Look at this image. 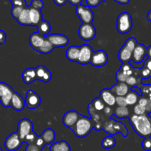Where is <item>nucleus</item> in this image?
<instances>
[{
    "label": "nucleus",
    "mask_w": 151,
    "mask_h": 151,
    "mask_svg": "<svg viewBox=\"0 0 151 151\" xmlns=\"http://www.w3.org/2000/svg\"><path fill=\"white\" fill-rule=\"evenodd\" d=\"M129 120L134 131L139 136L144 138L151 137V117L148 114L137 116L133 114Z\"/></svg>",
    "instance_id": "obj_1"
},
{
    "label": "nucleus",
    "mask_w": 151,
    "mask_h": 151,
    "mask_svg": "<svg viewBox=\"0 0 151 151\" xmlns=\"http://www.w3.org/2000/svg\"><path fill=\"white\" fill-rule=\"evenodd\" d=\"M68 1H69L72 5L78 7V6H79L80 4H81L82 0H68Z\"/></svg>",
    "instance_id": "obj_50"
},
{
    "label": "nucleus",
    "mask_w": 151,
    "mask_h": 151,
    "mask_svg": "<svg viewBox=\"0 0 151 151\" xmlns=\"http://www.w3.org/2000/svg\"><path fill=\"white\" fill-rule=\"evenodd\" d=\"M27 7V6H26ZM25 7H22V6H13L11 10V15L15 19L17 20L19 17L20 16L22 10H24Z\"/></svg>",
    "instance_id": "obj_38"
},
{
    "label": "nucleus",
    "mask_w": 151,
    "mask_h": 151,
    "mask_svg": "<svg viewBox=\"0 0 151 151\" xmlns=\"http://www.w3.org/2000/svg\"><path fill=\"white\" fill-rule=\"evenodd\" d=\"M81 115L76 111H69L63 116V124L66 128H72L78 121Z\"/></svg>",
    "instance_id": "obj_15"
},
{
    "label": "nucleus",
    "mask_w": 151,
    "mask_h": 151,
    "mask_svg": "<svg viewBox=\"0 0 151 151\" xmlns=\"http://www.w3.org/2000/svg\"><path fill=\"white\" fill-rule=\"evenodd\" d=\"M133 21L131 15L128 12L121 13L116 19V29L120 34H126L131 30Z\"/></svg>",
    "instance_id": "obj_5"
},
{
    "label": "nucleus",
    "mask_w": 151,
    "mask_h": 151,
    "mask_svg": "<svg viewBox=\"0 0 151 151\" xmlns=\"http://www.w3.org/2000/svg\"><path fill=\"white\" fill-rule=\"evenodd\" d=\"M35 144L38 147H40V148L42 150V148L44 147V145H46V143H45V142H44V140L43 139L42 137H38V139H37V140H36V142H35Z\"/></svg>",
    "instance_id": "obj_47"
},
{
    "label": "nucleus",
    "mask_w": 151,
    "mask_h": 151,
    "mask_svg": "<svg viewBox=\"0 0 151 151\" xmlns=\"http://www.w3.org/2000/svg\"><path fill=\"white\" fill-rule=\"evenodd\" d=\"M29 19L31 26H38L42 22V13L41 10L29 7Z\"/></svg>",
    "instance_id": "obj_23"
},
{
    "label": "nucleus",
    "mask_w": 151,
    "mask_h": 151,
    "mask_svg": "<svg viewBox=\"0 0 151 151\" xmlns=\"http://www.w3.org/2000/svg\"><path fill=\"white\" fill-rule=\"evenodd\" d=\"M142 81L138 75H133L131 76H129L126 80V83L128 86L132 87H139V86L140 82Z\"/></svg>",
    "instance_id": "obj_34"
},
{
    "label": "nucleus",
    "mask_w": 151,
    "mask_h": 151,
    "mask_svg": "<svg viewBox=\"0 0 151 151\" xmlns=\"http://www.w3.org/2000/svg\"><path fill=\"white\" fill-rule=\"evenodd\" d=\"M138 104L141 105L145 109L147 114L151 113V101L147 97H141L138 102Z\"/></svg>",
    "instance_id": "obj_36"
},
{
    "label": "nucleus",
    "mask_w": 151,
    "mask_h": 151,
    "mask_svg": "<svg viewBox=\"0 0 151 151\" xmlns=\"http://www.w3.org/2000/svg\"><path fill=\"white\" fill-rule=\"evenodd\" d=\"M44 3L42 0H32L30 5L29 6L31 8L36 9V10H41L44 7Z\"/></svg>",
    "instance_id": "obj_40"
},
{
    "label": "nucleus",
    "mask_w": 151,
    "mask_h": 151,
    "mask_svg": "<svg viewBox=\"0 0 151 151\" xmlns=\"http://www.w3.org/2000/svg\"><path fill=\"white\" fill-rule=\"evenodd\" d=\"M100 1H101V2H102V1H105V0H100Z\"/></svg>",
    "instance_id": "obj_56"
},
{
    "label": "nucleus",
    "mask_w": 151,
    "mask_h": 151,
    "mask_svg": "<svg viewBox=\"0 0 151 151\" xmlns=\"http://www.w3.org/2000/svg\"><path fill=\"white\" fill-rule=\"evenodd\" d=\"M142 146L145 151H151V137L145 138L142 143Z\"/></svg>",
    "instance_id": "obj_43"
},
{
    "label": "nucleus",
    "mask_w": 151,
    "mask_h": 151,
    "mask_svg": "<svg viewBox=\"0 0 151 151\" xmlns=\"http://www.w3.org/2000/svg\"><path fill=\"white\" fill-rule=\"evenodd\" d=\"M87 5L89 7H96L101 3L100 0H86Z\"/></svg>",
    "instance_id": "obj_46"
},
{
    "label": "nucleus",
    "mask_w": 151,
    "mask_h": 151,
    "mask_svg": "<svg viewBox=\"0 0 151 151\" xmlns=\"http://www.w3.org/2000/svg\"><path fill=\"white\" fill-rule=\"evenodd\" d=\"M119 70L122 71V72L128 77L131 76V75H134V72H135V71H134L135 69L132 67V66L131 65L130 62L129 63H122Z\"/></svg>",
    "instance_id": "obj_35"
},
{
    "label": "nucleus",
    "mask_w": 151,
    "mask_h": 151,
    "mask_svg": "<svg viewBox=\"0 0 151 151\" xmlns=\"http://www.w3.org/2000/svg\"><path fill=\"white\" fill-rule=\"evenodd\" d=\"M114 1L121 4H127L129 3L130 0H114Z\"/></svg>",
    "instance_id": "obj_53"
},
{
    "label": "nucleus",
    "mask_w": 151,
    "mask_h": 151,
    "mask_svg": "<svg viewBox=\"0 0 151 151\" xmlns=\"http://www.w3.org/2000/svg\"><path fill=\"white\" fill-rule=\"evenodd\" d=\"M6 39H7V35H6L5 32L2 29H0V44H4Z\"/></svg>",
    "instance_id": "obj_48"
},
{
    "label": "nucleus",
    "mask_w": 151,
    "mask_h": 151,
    "mask_svg": "<svg viewBox=\"0 0 151 151\" xmlns=\"http://www.w3.org/2000/svg\"><path fill=\"white\" fill-rule=\"evenodd\" d=\"M32 131H33V125L31 120L28 119H22L19 121L16 132L19 134V137L23 141V142L25 137Z\"/></svg>",
    "instance_id": "obj_10"
},
{
    "label": "nucleus",
    "mask_w": 151,
    "mask_h": 151,
    "mask_svg": "<svg viewBox=\"0 0 151 151\" xmlns=\"http://www.w3.org/2000/svg\"><path fill=\"white\" fill-rule=\"evenodd\" d=\"M0 151H2V149H1V147H0Z\"/></svg>",
    "instance_id": "obj_57"
},
{
    "label": "nucleus",
    "mask_w": 151,
    "mask_h": 151,
    "mask_svg": "<svg viewBox=\"0 0 151 151\" xmlns=\"http://www.w3.org/2000/svg\"><path fill=\"white\" fill-rule=\"evenodd\" d=\"M139 77L142 80L148 79L151 77V71L143 65L142 67L139 69Z\"/></svg>",
    "instance_id": "obj_37"
},
{
    "label": "nucleus",
    "mask_w": 151,
    "mask_h": 151,
    "mask_svg": "<svg viewBox=\"0 0 151 151\" xmlns=\"http://www.w3.org/2000/svg\"><path fill=\"white\" fill-rule=\"evenodd\" d=\"M116 103L118 106H127L126 100L125 97H116Z\"/></svg>",
    "instance_id": "obj_44"
},
{
    "label": "nucleus",
    "mask_w": 151,
    "mask_h": 151,
    "mask_svg": "<svg viewBox=\"0 0 151 151\" xmlns=\"http://www.w3.org/2000/svg\"><path fill=\"white\" fill-rule=\"evenodd\" d=\"M25 151H41V149L35 144H28Z\"/></svg>",
    "instance_id": "obj_45"
},
{
    "label": "nucleus",
    "mask_w": 151,
    "mask_h": 151,
    "mask_svg": "<svg viewBox=\"0 0 151 151\" xmlns=\"http://www.w3.org/2000/svg\"><path fill=\"white\" fill-rule=\"evenodd\" d=\"M110 89L116 97H125L129 92V86L126 83H117Z\"/></svg>",
    "instance_id": "obj_21"
},
{
    "label": "nucleus",
    "mask_w": 151,
    "mask_h": 151,
    "mask_svg": "<svg viewBox=\"0 0 151 151\" xmlns=\"http://www.w3.org/2000/svg\"><path fill=\"white\" fill-rule=\"evenodd\" d=\"M115 78H116V80L117 81L118 83H125L126 82L127 78H128V77L126 76V75H125L122 71L119 70L116 73V76H115Z\"/></svg>",
    "instance_id": "obj_42"
},
{
    "label": "nucleus",
    "mask_w": 151,
    "mask_h": 151,
    "mask_svg": "<svg viewBox=\"0 0 151 151\" xmlns=\"http://www.w3.org/2000/svg\"><path fill=\"white\" fill-rule=\"evenodd\" d=\"M13 93L14 91L8 84L0 82V103L3 107H10V101Z\"/></svg>",
    "instance_id": "obj_6"
},
{
    "label": "nucleus",
    "mask_w": 151,
    "mask_h": 151,
    "mask_svg": "<svg viewBox=\"0 0 151 151\" xmlns=\"http://www.w3.org/2000/svg\"><path fill=\"white\" fill-rule=\"evenodd\" d=\"M22 79L25 84H30L37 80L35 68H27L22 73Z\"/></svg>",
    "instance_id": "obj_22"
},
{
    "label": "nucleus",
    "mask_w": 151,
    "mask_h": 151,
    "mask_svg": "<svg viewBox=\"0 0 151 151\" xmlns=\"http://www.w3.org/2000/svg\"><path fill=\"white\" fill-rule=\"evenodd\" d=\"M53 1H54L55 4H57L58 6H63L66 2H67L68 0H53Z\"/></svg>",
    "instance_id": "obj_52"
},
{
    "label": "nucleus",
    "mask_w": 151,
    "mask_h": 151,
    "mask_svg": "<svg viewBox=\"0 0 151 151\" xmlns=\"http://www.w3.org/2000/svg\"><path fill=\"white\" fill-rule=\"evenodd\" d=\"M147 56L151 59V45L147 48Z\"/></svg>",
    "instance_id": "obj_54"
},
{
    "label": "nucleus",
    "mask_w": 151,
    "mask_h": 151,
    "mask_svg": "<svg viewBox=\"0 0 151 151\" xmlns=\"http://www.w3.org/2000/svg\"><path fill=\"white\" fill-rule=\"evenodd\" d=\"M46 37H44V35H42L38 32H33L29 36V42L31 47L35 51H38V50L41 47Z\"/></svg>",
    "instance_id": "obj_18"
},
{
    "label": "nucleus",
    "mask_w": 151,
    "mask_h": 151,
    "mask_svg": "<svg viewBox=\"0 0 151 151\" xmlns=\"http://www.w3.org/2000/svg\"><path fill=\"white\" fill-rule=\"evenodd\" d=\"M116 145V140L113 136H108L105 137L102 141V146L105 149L113 148Z\"/></svg>",
    "instance_id": "obj_32"
},
{
    "label": "nucleus",
    "mask_w": 151,
    "mask_h": 151,
    "mask_svg": "<svg viewBox=\"0 0 151 151\" xmlns=\"http://www.w3.org/2000/svg\"><path fill=\"white\" fill-rule=\"evenodd\" d=\"M50 151H71V147L66 141H60L52 143L50 146Z\"/></svg>",
    "instance_id": "obj_26"
},
{
    "label": "nucleus",
    "mask_w": 151,
    "mask_h": 151,
    "mask_svg": "<svg viewBox=\"0 0 151 151\" xmlns=\"http://www.w3.org/2000/svg\"><path fill=\"white\" fill-rule=\"evenodd\" d=\"M23 141L19 137L17 132H14L9 135L4 141V147L8 151H16L22 146Z\"/></svg>",
    "instance_id": "obj_9"
},
{
    "label": "nucleus",
    "mask_w": 151,
    "mask_h": 151,
    "mask_svg": "<svg viewBox=\"0 0 151 151\" xmlns=\"http://www.w3.org/2000/svg\"><path fill=\"white\" fill-rule=\"evenodd\" d=\"M25 105L29 109H35L39 107L40 104L41 103V100L40 96L32 91V89H29L27 91L26 97H25Z\"/></svg>",
    "instance_id": "obj_12"
},
{
    "label": "nucleus",
    "mask_w": 151,
    "mask_h": 151,
    "mask_svg": "<svg viewBox=\"0 0 151 151\" xmlns=\"http://www.w3.org/2000/svg\"><path fill=\"white\" fill-rule=\"evenodd\" d=\"M103 111H104V114H106V116H107L109 118H110L114 114L113 111L111 109V106H106L104 109V110H103Z\"/></svg>",
    "instance_id": "obj_49"
},
{
    "label": "nucleus",
    "mask_w": 151,
    "mask_h": 151,
    "mask_svg": "<svg viewBox=\"0 0 151 151\" xmlns=\"http://www.w3.org/2000/svg\"><path fill=\"white\" fill-rule=\"evenodd\" d=\"M134 113L135 115H137V116H141V115H144L147 114L145 109H144L143 106H142L141 105L138 104L137 103V105H135L134 108Z\"/></svg>",
    "instance_id": "obj_41"
},
{
    "label": "nucleus",
    "mask_w": 151,
    "mask_h": 151,
    "mask_svg": "<svg viewBox=\"0 0 151 151\" xmlns=\"http://www.w3.org/2000/svg\"><path fill=\"white\" fill-rule=\"evenodd\" d=\"M147 19L148 21H150V22H151V10H150V11H149L148 13H147Z\"/></svg>",
    "instance_id": "obj_55"
},
{
    "label": "nucleus",
    "mask_w": 151,
    "mask_h": 151,
    "mask_svg": "<svg viewBox=\"0 0 151 151\" xmlns=\"http://www.w3.org/2000/svg\"><path fill=\"white\" fill-rule=\"evenodd\" d=\"M125 97L128 106H134V105H137L140 99L139 95L136 91H132V90H131Z\"/></svg>",
    "instance_id": "obj_28"
},
{
    "label": "nucleus",
    "mask_w": 151,
    "mask_h": 151,
    "mask_svg": "<svg viewBox=\"0 0 151 151\" xmlns=\"http://www.w3.org/2000/svg\"><path fill=\"white\" fill-rule=\"evenodd\" d=\"M146 55H147V48L145 46L141 44H137L133 52L131 61L135 62L136 63H141L143 62Z\"/></svg>",
    "instance_id": "obj_16"
},
{
    "label": "nucleus",
    "mask_w": 151,
    "mask_h": 151,
    "mask_svg": "<svg viewBox=\"0 0 151 151\" xmlns=\"http://www.w3.org/2000/svg\"><path fill=\"white\" fill-rule=\"evenodd\" d=\"M109 60L108 55L104 50H97L94 52L92 55V58L91 60V63L92 66L96 67H102L104 66Z\"/></svg>",
    "instance_id": "obj_14"
},
{
    "label": "nucleus",
    "mask_w": 151,
    "mask_h": 151,
    "mask_svg": "<svg viewBox=\"0 0 151 151\" xmlns=\"http://www.w3.org/2000/svg\"><path fill=\"white\" fill-rule=\"evenodd\" d=\"M90 104L91 105L93 109L96 111H101L104 110V109L106 108V104H105L104 102L103 101V100L100 97L94 99Z\"/></svg>",
    "instance_id": "obj_33"
},
{
    "label": "nucleus",
    "mask_w": 151,
    "mask_h": 151,
    "mask_svg": "<svg viewBox=\"0 0 151 151\" xmlns=\"http://www.w3.org/2000/svg\"><path fill=\"white\" fill-rule=\"evenodd\" d=\"M46 38L50 41L55 48H60L66 47L69 44V38L67 36L60 33H53L47 35Z\"/></svg>",
    "instance_id": "obj_13"
},
{
    "label": "nucleus",
    "mask_w": 151,
    "mask_h": 151,
    "mask_svg": "<svg viewBox=\"0 0 151 151\" xmlns=\"http://www.w3.org/2000/svg\"><path fill=\"white\" fill-rule=\"evenodd\" d=\"M38 135H36L35 132H31L30 134H28L26 137H25L24 140V142H26L28 144H35V142H36L37 139H38Z\"/></svg>",
    "instance_id": "obj_39"
},
{
    "label": "nucleus",
    "mask_w": 151,
    "mask_h": 151,
    "mask_svg": "<svg viewBox=\"0 0 151 151\" xmlns=\"http://www.w3.org/2000/svg\"><path fill=\"white\" fill-rule=\"evenodd\" d=\"M55 47H53L52 44L50 43V41L46 38L45 41H44L43 44L41 45V47H40L38 50V52L42 53V54H49V53L51 52L53 50H54Z\"/></svg>",
    "instance_id": "obj_31"
},
{
    "label": "nucleus",
    "mask_w": 151,
    "mask_h": 151,
    "mask_svg": "<svg viewBox=\"0 0 151 151\" xmlns=\"http://www.w3.org/2000/svg\"><path fill=\"white\" fill-rule=\"evenodd\" d=\"M37 27H38V30L39 33H41V35H44V37H47L50 32L51 25H50V24L48 22L43 20L42 22L37 26Z\"/></svg>",
    "instance_id": "obj_30"
},
{
    "label": "nucleus",
    "mask_w": 151,
    "mask_h": 151,
    "mask_svg": "<svg viewBox=\"0 0 151 151\" xmlns=\"http://www.w3.org/2000/svg\"><path fill=\"white\" fill-rule=\"evenodd\" d=\"M137 41L134 37H131L124 44L122 48L119 50L118 53L119 60L122 63H129L132 60V55L136 46L137 45Z\"/></svg>",
    "instance_id": "obj_3"
},
{
    "label": "nucleus",
    "mask_w": 151,
    "mask_h": 151,
    "mask_svg": "<svg viewBox=\"0 0 151 151\" xmlns=\"http://www.w3.org/2000/svg\"><path fill=\"white\" fill-rule=\"evenodd\" d=\"M78 35L83 41H91L96 36V29L92 24H82L78 29Z\"/></svg>",
    "instance_id": "obj_8"
},
{
    "label": "nucleus",
    "mask_w": 151,
    "mask_h": 151,
    "mask_svg": "<svg viewBox=\"0 0 151 151\" xmlns=\"http://www.w3.org/2000/svg\"><path fill=\"white\" fill-rule=\"evenodd\" d=\"M25 105V100L17 92L14 91L12 97L11 101H10V107L15 111H20L23 110Z\"/></svg>",
    "instance_id": "obj_19"
},
{
    "label": "nucleus",
    "mask_w": 151,
    "mask_h": 151,
    "mask_svg": "<svg viewBox=\"0 0 151 151\" xmlns=\"http://www.w3.org/2000/svg\"><path fill=\"white\" fill-rule=\"evenodd\" d=\"M35 72H36L37 80L42 81L44 83H48L52 79V74L45 66L43 65L37 66L35 68Z\"/></svg>",
    "instance_id": "obj_20"
},
{
    "label": "nucleus",
    "mask_w": 151,
    "mask_h": 151,
    "mask_svg": "<svg viewBox=\"0 0 151 151\" xmlns=\"http://www.w3.org/2000/svg\"><path fill=\"white\" fill-rule=\"evenodd\" d=\"M114 114L119 119H125V118H129L130 112L129 109L127 106H118L115 111L114 112Z\"/></svg>",
    "instance_id": "obj_29"
},
{
    "label": "nucleus",
    "mask_w": 151,
    "mask_h": 151,
    "mask_svg": "<svg viewBox=\"0 0 151 151\" xmlns=\"http://www.w3.org/2000/svg\"><path fill=\"white\" fill-rule=\"evenodd\" d=\"M94 128V123L89 118L81 115L77 123L72 127V130L75 135L78 138H84L91 133Z\"/></svg>",
    "instance_id": "obj_2"
},
{
    "label": "nucleus",
    "mask_w": 151,
    "mask_h": 151,
    "mask_svg": "<svg viewBox=\"0 0 151 151\" xmlns=\"http://www.w3.org/2000/svg\"><path fill=\"white\" fill-rule=\"evenodd\" d=\"M80 55V47L71 46L66 50V55L69 60L72 62H78Z\"/></svg>",
    "instance_id": "obj_24"
},
{
    "label": "nucleus",
    "mask_w": 151,
    "mask_h": 151,
    "mask_svg": "<svg viewBox=\"0 0 151 151\" xmlns=\"http://www.w3.org/2000/svg\"><path fill=\"white\" fill-rule=\"evenodd\" d=\"M17 22L19 24L23 26H31L30 19H29V7L27 6L24 8L20 16L17 19Z\"/></svg>",
    "instance_id": "obj_25"
},
{
    "label": "nucleus",
    "mask_w": 151,
    "mask_h": 151,
    "mask_svg": "<svg viewBox=\"0 0 151 151\" xmlns=\"http://www.w3.org/2000/svg\"><path fill=\"white\" fill-rule=\"evenodd\" d=\"M99 97L103 100L105 104L107 105L108 106L111 107V106H114L116 104V95L109 88L101 90Z\"/></svg>",
    "instance_id": "obj_17"
},
{
    "label": "nucleus",
    "mask_w": 151,
    "mask_h": 151,
    "mask_svg": "<svg viewBox=\"0 0 151 151\" xmlns=\"http://www.w3.org/2000/svg\"><path fill=\"white\" fill-rule=\"evenodd\" d=\"M103 129L110 136L114 135L116 133H121L122 137H126L128 134L126 126L122 122H118L113 119H110L106 121L103 126Z\"/></svg>",
    "instance_id": "obj_4"
},
{
    "label": "nucleus",
    "mask_w": 151,
    "mask_h": 151,
    "mask_svg": "<svg viewBox=\"0 0 151 151\" xmlns=\"http://www.w3.org/2000/svg\"><path fill=\"white\" fill-rule=\"evenodd\" d=\"M93 53L94 51L89 45L83 44L80 47V55L78 63L82 65H87L91 63Z\"/></svg>",
    "instance_id": "obj_11"
},
{
    "label": "nucleus",
    "mask_w": 151,
    "mask_h": 151,
    "mask_svg": "<svg viewBox=\"0 0 151 151\" xmlns=\"http://www.w3.org/2000/svg\"><path fill=\"white\" fill-rule=\"evenodd\" d=\"M143 65H144L145 66H146L149 70L151 71V59L150 58H149L147 57V58L145 60L144 64Z\"/></svg>",
    "instance_id": "obj_51"
},
{
    "label": "nucleus",
    "mask_w": 151,
    "mask_h": 151,
    "mask_svg": "<svg viewBox=\"0 0 151 151\" xmlns=\"http://www.w3.org/2000/svg\"><path fill=\"white\" fill-rule=\"evenodd\" d=\"M75 13L83 24H91L94 20V13L88 6L80 4L76 7Z\"/></svg>",
    "instance_id": "obj_7"
},
{
    "label": "nucleus",
    "mask_w": 151,
    "mask_h": 151,
    "mask_svg": "<svg viewBox=\"0 0 151 151\" xmlns=\"http://www.w3.org/2000/svg\"><path fill=\"white\" fill-rule=\"evenodd\" d=\"M41 137L44 140L46 145L52 144V142L55 139V133L52 129L48 128V129H46L45 131H44Z\"/></svg>",
    "instance_id": "obj_27"
}]
</instances>
